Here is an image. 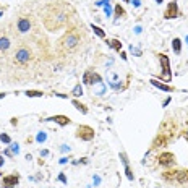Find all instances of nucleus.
<instances>
[{"label":"nucleus","mask_w":188,"mask_h":188,"mask_svg":"<svg viewBox=\"0 0 188 188\" xmlns=\"http://www.w3.org/2000/svg\"><path fill=\"white\" fill-rule=\"evenodd\" d=\"M107 45H110V47H112V49H115V50H120V49H122V42H118L117 39L107 41Z\"/></svg>","instance_id":"obj_18"},{"label":"nucleus","mask_w":188,"mask_h":188,"mask_svg":"<svg viewBox=\"0 0 188 188\" xmlns=\"http://www.w3.org/2000/svg\"><path fill=\"white\" fill-rule=\"evenodd\" d=\"M5 98V93H0V99H3Z\"/></svg>","instance_id":"obj_35"},{"label":"nucleus","mask_w":188,"mask_h":188,"mask_svg":"<svg viewBox=\"0 0 188 188\" xmlns=\"http://www.w3.org/2000/svg\"><path fill=\"white\" fill-rule=\"evenodd\" d=\"M45 122H55V123H59L62 125V127H65V125H70V118L65 117V115H55V117H49V118H45Z\"/></svg>","instance_id":"obj_8"},{"label":"nucleus","mask_w":188,"mask_h":188,"mask_svg":"<svg viewBox=\"0 0 188 188\" xmlns=\"http://www.w3.org/2000/svg\"><path fill=\"white\" fill-rule=\"evenodd\" d=\"M0 140H2L3 143H10V136H8V135H5V133L0 135Z\"/></svg>","instance_id":"obj_27"},{"label":"nucleus","mask_w":188,"mask_h":188,"mask_svg":"<svg viewBox=\"0 0 188 188\" xmlns=\"http://www.w3.org/2000/svg\"><path fill=\"white\" fill-rule=\"evenodd\" d=\"M104 11H106V15H107V16H110V15H112V8H110V5H109V3H106V5H104Z\"/></svg>","instance_id":"obj_25"},{"label":"nucleus","mask_w":188,"mask_h":188,"mask_svg":"<svg viewBox=\"0 0 188 188\" xmlns=\"http://www.w3.org/2000/svg\"><path fill=\"white\" fill-rule=\"evenodd\" d=\"M42 91H34V89H29V91H26V96L28 98H42Z\"/></svg>","instance_id":"obj_16"},{"label":"nucleus","mask_w":188,"mask_h":188,"mask_svg":"<svg viewBox=\"0 0 188 188\" xmlns=\"http://www.w3.org/2000/svg\"><path fill=\"white\" fill-rule=\"evenodd\" d=\"M29 60H31V52L28 49H18L15 52V62H18V63L25 65Z\"/></svg>","instance_id":"obj_4"},{"label":"nucleus","mask_w":188,"mask_h":188,"mask_svg":"<svg viewBox=\"0 0 188 188\" xmlns=\"http://www.w3.org/2000/svg\"><path fill=\"white\" fill-rule=\"evenodd\" d=\"M31 29V21L28 18H20L18 20V31L20 33H28Z\"/></svg>","instance_id":"obj_9"},{"label":"nucleus","mask_w":188,"mask_h":188,"mask_svg":"<svg viewBox=\"0 0 188 188\" xmlns=\"http://www.w3.org/2000/svg\"><path fill=\"white\" fill-rule=\"evenodd\" d=\"M76 135H78V138H81L84 141H91L94 138V130L88 127V125H81V127H78L76 130Z\"/></svg>","instance_id":"obj_2"},{"label":"nucleus","mask_w":188,"mask_h":188,"mask_svg":"<svg viewBox=\"0 0 188 188\" xmlns=\"http://www.w3.org/2000/svg\"><path fill=\"white\" fill-rule=\"evenodd\" d=\"M71 94L75 96V98H79V96H83V88H81V84H76V86L73 88Z\"/></svg>","instance_id":"obj_19"},{"label":"nucleus","mask_w":188,"mask_h":188,"mask_svg":"<svg viewBox=\"0 0 188 188\" xmlns=\"http://www.w3.org/2000/svg\"><path fill=\"white\" fill-rule=\"evenodd\" d=\"M73 106H75L76 109H78L79 112H81V113H88V109H86V106H83L81 102H78L76 99H73Z\"/></svg>","instance_id":"obj_17"},{"label":"nucleus","mask_w":188,"mask_h":188,"mask_svg":"<svg viewBox=\"0 0 188 188\" xmlns=\"http://www.w3.org/2000/svg\"><path fill=\"white\" fill-rule=\"evenodd\" d=\"M157 161H159L161 166H166L167 167V166H172V164L175 162V157H174L172 152H162V154H159Z\"/></svg>","instance_id":"obj_5"},{"label":"nucleus","mask_w":188,"mask_h":188,"mask_svg":"<svg viewBox=\"0 0 188 188\" xmlns=\"http://www.w3.org/2000/svg\"><path fill=\"white\" fill-rule=\"evenodd\" d=\"M45 138H47V135H45L44 132H41V133H39V135L36 136V140H37V143H44V141H45Z\"/></svg>","instance_id":"obj_22"},{"label":"nucleus","mask_w":188,"mask_h":188,"mask_svg":"<svg viewBox=\"0 0 188 188\" xmlns=\"http://www.w3.org/2000/svg\"><path fill=\"white\" fill-rule=\"evenodd\" d=\"M99 182H101V178L98 177V175H96V177H94V183H96V185H98V183H99Z\"/></svg>","instance_id":"obj_32"},{"label":"nucleus","mask_w":188,"mask_h":188,"mask_svg":"<svg viewBox=\"0 0 188 188\" xmlns=\"http://www.w3.org/2000/svg\"><path fill=\"white\" fill-rule=\"evenodd\" d=\"M96 83H101V76L98 75V73H94V71H91V86Z\"/></svg>","instance_id":"obj_20"},{"label":"nucleus","mask_w":188,"mask_h":188,"mask_svg":"<svg viewBox=\"0 0 188 188\" xmlns=\"http://www.w3.org/2000/svg\"><path fill=\"white\" fill-rule=\"evenodd\" d=\"M3 162H5V159H3L2 156H0V167H2V166H3Z\"/></svg>","instance_id":"obj_34"},{"label":"nucleus","mask_w":188,"mask_h":188,"mask_svg":"<svg viewBox=\"0 0 188 188\" xmlns=\"http://www.w3.org/2000/svg\"><path fill=\"white\" fill-rule=\"evenodd\" d=\"M91 28H93V31H94L96 34H98V36H99V37H104V36H106V33H104V31H102V29H101V28H99V26H94V25H93V26H91Z\"/></svg>","instance_id":"obj_21"},{"label":"nucleus","mask_w":188,"mask_h":188,"mask_svg":"<svg viewBox=\"0 0 188 188\" xmlns=\"http://www.w3.org/2000/svg\"><path fill=\"white\" fill-rule=\"evenodd\" d=\"M120 159H122V162H123V166H125V172H127V177H128V180H132L133 182V174H132V169H130V166H128V157H127V154L125 152H120Z\"/></svg>","instance_id":"obj_10"},{"label":"nucleus","mask_w":188,"mask_h":188,"mask_svg":"<svg viewBox=\"0 0 188 188\" xmlns=\"http://www.w3.org/2000/svg\"><path fill=\"white\" fill-rule=\"evenodd\" d=\"M186 140H188V133H186Z\"/></svg>","instance_id":"obj_37"},{"label":"nucleus","mask_w":188,"mask_h":188,"mask_svg":"<svg viewBox=\"0 0 188 188\" xmlns=\"http://www.w3.org/2000/svg\"><path fill=\"white\" fill-rule=\"evenodd\" d=\"M93 93L96 94V96H102V94H104L106 93V84L104 83H96L94 84V86H93Z\"/></svg>","instance_id":"obj_12"},{"label":"nucleus","mask_w":188,"mask_h":188,"mask_svg":"<svg viewBox=\"0 0 188 188\" xmlns=\"http://www.w3.org/2000/svg\"><path fill=\"white\" fill-rule=\"evenodd\" d=\"M11 152H13V154H18V152H20V146L16 144V143L11 144Z\"/></svg>","instance_id":"obj_26"},{"label":"nucleus","mask_w":188,"mask_h":188,"mask_svg":"<svg viewBox=\"0 0 188 188\" xmlns=\"http://www.w3.org/2000/svg\"><path fill=\"white\" fill-rule=\"evenodd\" d=\"M135 33L140 34V33H141V26H136V28H135Z\"/></svg>","instance_id":"obj_31"},{"label":"nucleus","mask_w":188,"mask_h":188,"mask_svg":"<svg viewBox=\"0 0 188 188\" xmlns=\"http://www.w3.org/2000/svg\"><path fill=\"white\" fill-rule=\"evenodd\" d=\"M132 52H133L136 57H140V55H141V50H140V49H136V47H133V45H132Z\"/></svg>","instance_id":"obj_28"},{"label":"nucleus","mask_w":188,"mask_h":188,"mask_svg":"<svg viewBox=\"0 0 188 188\" xmlns=\"http://www.w3.org/2000/svg\"><path fill=\"white\" fill-rule=\"evenodd\" d=\"M178 15V5L175 3V2H170L169 3V7H167V10H166V18L167 20H170V18H175V16Z\"/></svg>","instance_id":"obj_7"},{"label":"nucleus","mask_w":188,"mask_h":188,"mask_svg":"<svg viewBox=\"0 0 188 188\" xmlns=\"http://www.w3.org/2000/svg\"><path fill=\"white\" fill-rule=\"evenodd\" d=\"M78 42H79L78 33L76 31H70V33H67L65 36L62 37L60 45H62V49H63V50H71V49H75L78 45Z\"/></svg>","instance_id":"obj_1"},{"label":"nucleus","mask_w":188,"mask_h":188,"mask_svg":"<svg viewBox=\"0 0 188 188\" xmlns=\"http://www.w3.org/2000/svg\"><path fill=\"white\" fill-rule=\"evenodd\" d=\"M174 2H175V0H174Z\"/></svg>","instance_id":"obj_39"},{"label":"nucleus","mask_w":188,"mask_h":188,"mask_svg":"<svg viewBox=\"0 0 188 188\" xmlns=\"http://www.w3.org/2000/svg\"><path fill=\"white\" fill-rule=\"evenodd\" d=\"M156 2H157V3H162V0H156Z\"/></svg>","instance_id":"obj_36"},{"label":"nucleus","mask_w":188,"mask_h":188,"mask_svg":"<svg viewBox=\"0 0 188 188\" xmlns=\"http://www.w3.org/2000/svg\"><path fill=\"white\" fill-rule=\"evenodd\" d=\"M83 81H84V84H91V71H86V73H84Z\"/></svg>","instance_id":"obj_23"},{"label":"nucleus","mask_w":188,"mask_h":188,"mask_svg":"<svg viewBox=\"0 0 188 188\" xmlns=\"http://www.w3.org/2000/svg\"><path fill=\"white\" fill-rule=\"evenodd\" d=\"M8 47H10V41H8V37H0V52L7 50Z\"/></svg>","instance_id":"obj_14"},{"label":"nucleus","mask_w":188,"mask_h":188,"mask_svg":"<svg viewBox=\"0 0 188 188\" xmlns=\"http://www.w3.org/2000/svg\"><path fill=\"white\" fill-rule=\"evenodd\" d=\"M186 42H188V37H186Z\"/></svg>","instance_id":"obj_38"},{"label":"nucleus","mask_w":188,"mask_h":188,"mask_svg":"<svg viewBox=\"0 0 188 188\" xmlns=\"http://www.w3.org/2000/svg\"><path fill=\"white\" fill-rule=\"evenodd\" d=\"M62 151H63V152H67V151H70V148H68V146H65V144H63V146H62Z\"/></svg>","instance_id":"obj_30"},{"label":"nucleus","mask_w":188,"mask_h":188,"mask_svg":"<svg viewBox=\"0 0 188 188\" xmlns=\"http://www.w3.org/2000/svg\"><path fill=\"white\" fill-rule=\"evenodd\" d=\"M18 182H20L18 175H7V177L2 178V186L3 188H13V186L18 185Z\"/></svg>","instance_id":"obj_6"},{"label":"nucleus","mask_w":188,"mask_h":188,"mask_svg":"<svg viewBox=\"0 0 188 188\" xmlns=\"http://www.w3.org/2000/svg\"><path fill=\"white\" fill-rule=\"evenodd\" d=\"M133 5L135 7H140V0H133Z\"/></svg>","instance_id":"obj_33"},{"label":"nucleus","mask_w":188,"mask_h":188,"mask_svg":"<svg viewBox=\"0 0 188 188\" xmlns=\"http://www.w3.org/2000/svg\"><path fill=\"white\" fill-rule=\"evenodd\" d=\"M115 15H117V16H122V15H125V11H123V8L120 7V5H115Z\"/></svg>","instance_id":"obj_24"},{"label":"nucleus","mask_w":188,"mask_h":188,"mask_svg":"<svg viewBox=\"0 0 188 188\" xmlns=\"http://www.w3.org/2000/svg\"><path fill=\"white\" fill-rule=\"evenodd\" d=\"M172 45H174V52L178 55L180 54V49H182V41H180L178 37H175L174 41H172Z\"/></svg>","instance_id":"obj_15"},{"label":"nucleus","mask_w":188,"mask_h":188,"mask_svg":"<svg viewBox=\"0 0 188 188\" xmlns=\"http://www.w3.org/2000/svg\"><path fill=\"white\" fill-rule=\"evenodd\" d=\"M151 83L154 84L156 88L162 89V91H167V93H170V91H172V88H170V86H167V84H162V83H159V81H156V79H151Z\"/></svg>","instance_id":"obj_13"},{"label":"nucleus","mask_w":188,"mask_h":188,"mask_svg":"<svg viewBox=\"0 0 188 188\" xmlns=\"http://www.w3.org/2000/svg\"><path fill=\"white\" fill-rule=\"evenodd\" d=\"M59 180L62 182V183H67V177H65L63 174H60V175H59Z\"/></svg>","instance_id":"obj_29"},{"label":"nucleus","mask_w":188,"mask_h":188,"mask_svg":"<svg viewBox=\"0 0 188 188\" xmlns=\"http://www.w3.org/2000/svg\"><path fill=\"white\" fill-rule=\"evenodd\" d=\"M159 60H161V63H162V75H161V78L166 79V81H170L172 75H170V67H169V59H167V55L159 54Z\"/></svg>","instance_id":"obj_3"},{"label":"nucleus","mask_w":188,"mask_h":188,"mask_svg":"<svg viewBox=\"0 0 188 188\" xmlns=\"http://www.w3.org/2000/svg\"><path fill=\"white\" fill-rule=\"evenodd\" d=\"M174 178L178 182V183H185L188 182V170H175Z\"/></svg>","instance_id":"obj_11"}]
</instances>
